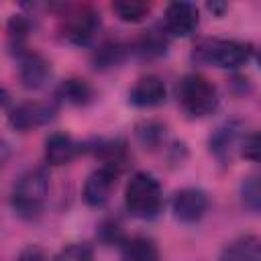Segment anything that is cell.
<instances>
[{
  "mask_svg": "<svg viewBox=\"0 0 261 261\" xmlns=\"http://www.w3.org/2000/svg\"><path fill=\"white\" fill-rule=\"evenodd\" d=\"M253 51V45L247 41L206 37L194 45L192 59L220 69H239L251 59Z\"/></svg>",
  "mask_w": 261,
  "mask_h": 261,
  "instance_id": "1",
  "label": "cell"
},
{
  "mask_svg": "<svg viewBox=\"0 0 261 261\" xmlns=\"http://www.w3.org/2000/svg\"><path fill=\"white\" fill-rule=\"evenodd\" d=\"M49 194V175L45 167L22 171L10 190V206L20 218H35L45 206Z\"/></svg>",
  "mask_w": 261,
  "mask_h": 261,
  "instance_id": "2",
  "label": "cell"
},
{
  "mask_svg": "<svg viewBox=\"0 0 261 261\" xmlns=\"http://www.w3.org/2000/svg\"><path fill=\"white\" fill-rule=\"evenodd\" d=\"M124 206L135 218H157L163 210V190L159 179L149 171H135L124 188Z\"/></svg>",
  "mask_w": 261,
  "mask_h": 261,
  "instance_id": "3",
  "label": "cell"
},
{
  "mask_svg": "<svg viewBox=\"0 0 261 261\" xmlns=\"http://www.w3.org/2000/svg\"><path fill=\"white\" fill-rule=\"evenodd\" d=\"M177 104L190 118H204L218 108V90L202 73H188L177 82Z\"/></svg>",
  "mask_w": 261,
  "mask_h": 261,
  "instance_id": "4",
  "label": "cell"
},
{
  "mask_svg": "<svg viewBox=\"0 0 261 261\" xmlns=\"http://www.w3.org/2000/svg\"><path fill=\"white\" fill-rule=\"evenodd\" d=\"M100 31V12L92 6H65L61 16V37L71 45H90Z\"/></svg>",
  "mask_w": 261,
  "mask_h": 261,
  "instance_id": "5",
  "label": "cell"
},
{
  "mask_svg": "<svg viewBox=\"0 0 261 261\" xmlns=\"http://www.w3.org/2000/svg\"><path fill=\"white\" fill-rule=\"evenodd\" d=\"M55 114H57L55 102H22L10 110L8 122L14 130L27 133L49 124L55 118Z\"/></svg>",
  "mask_w": 261,
  "mask_h": 261,
  "instance_id": "6",
  "label": "cell"
},
{
  "mask_svg": "<svg viewBox=\"0 0 261 261\" xmlns=\"http://www.w3.org/2000/svg\"><path fill=\"white\" fill-rule=\"evenodd\" d=\"M200 24V8L194 2L177 0L167 4L165 16H163V29L169 37H190L196 33Z\"/></svg>",
  "mask_w": 261,
  "mask_h": 261,
  "instance_id": "7",
  "label": "cell"
},
{
  "mask_svg": "<svg viewBox=\"0 0 261 261\" xmlns=\"http://www.w3.org/2000/svg\"><path fill=\"white\" fill-rule=\"evenodd\" d=\"M208 210V196L200 188H181L171 198L173 218L184 224H194L202 220Z\"/></svg>",
  "mask_w": 261,
  "mask_h": 261,
  "instance_id": "8",
  "label": "cell"
},
{
  "mask_svg": "<svg viewBox=\"0 0 261 261\" xmlns=\"http://www.w3.org/2000/svg\"><path fill=\"white\" fill-rule=\"evenodd\" d=\"M116 179H118V171L112 167L102 165L94 169L84 181V192H82L84 202L92 208H102L110 200L116 188Z\"/></svg>",
  "mask_w": 261,
  "mask_h": 261,
  "instance_id": "9",
  "label": "cell"
},
{
  "mask_svg": "<svg viewBox=\"0 0 261 261\" xmlns=\"http://www.w3.org/2000/svg\"><path fill=\"white\" fill-rule=\"evenodd\" d=\"M51 77V63L37 51L18 55V80L27 90H41Z\"/></svg>",
  "mask_w": 261,
  "mask_h": 261,
  "instance_id": "10",
  "label": "cell"
},
{
  "mask_svg": "<svg viewBox=\"0 0 261 261\" xmlns=\"http://www.w3.org/2000/svg\"><path fill=\"white\" fill-rule=\"evenodd\" d=\"M165 96H167V90L163 80L153 73L141 75L135 82V86L128 90V102L137 108H155L165 102Z\"/></svg>",
  "mask_w": 261,
  "mask_h": 261,
  "instance_id": "11",
  "label": "cell"
},
{
  "mask_svg": "<svg viewBox=\"0 0 261 261\" xmlns=\"http://www.w3.org/2000/svg\"><path fill=\"white\" fill-rule=\"evenodd\" d=\"M86 147L67 133H51L45 139V161L47 165L59 167L73 161Z\"/></svg>",
  "mask_w": 261,
  "mask_h": 261,
  "instance_id": "12",
  "label": "cell"
},
{
  "mask_svg": "<svg viewBox=\"0 0 261 261\" xmlns=\"http://www.w3.org/2000/svg\"><path fill=\"white\" fill-rule=\"evenodd\" d=\"M218 261H261V237L257 234H241L228 241Z\"/></svg>",
  "mask_w": 261,
  "mask_h": 261,
  "instance_id": "13",
  "label": "cell"
},
{
  "mask_svg": "<svg viewBox=\"0 0 261 261\" xmlns=\"http://www.w3.org/2000/svg\"><path fill=\"white\" fill-rule=\"evenodd\" d=\"M120 261H161V257L153 239L130 237L120 245Z\"/></svg>",
  "mask_w": 261,
  "mask_h": 261,
  "instance_id": "14",
  "label": "cell"
},
{
  "mask_svg": "<svg viewBox=\"0 0 261 261\" xmlns=\"http://www.w3.org/2000/svg\"><path fill=\"white\" fill-rule=\"evenodd\" d=\"M94 151L96 157L102 159V163L106 167L116 169L118 173L122 171V167L128 163V153H126V143L120 139H110V141H98L94 147H88Z\"/></svg>",
  "mask_w": 261,
  "mask_h": 261,
  "instance_id": "15",
  "label": "cell"
},
{
  "mask_svg": "<svg viewBox=\"0 0 261 261\" xmlns=\"http://www.w3.org/2000/svg\"><path fill=\"white\" fill-rule=\"evenodd\" d=\"M55 96H57V100H63L67 104L86 106L94 98V88L82 77H67L59 84Z\"/></svg>",
  "mask_w": 261,
  "mask_h": 261,
  "instance_id": "16",
  "label": "cell"
},
{
  "mask_svg": "<svg viewBox=\"0 0 261 261\" xmlns=\"http://www.w3.org/2000/svg\"><path fill=\"white\" fill-rule=\"evenodd\" d=\"M169 35L165 33V29L161 27H153L149 31H145L139 41H137V53L141 57H147V59H153V57H161L167 53L169 49Z\"/></svg>",
  "mask_w": 261,
  "mask_h": 261,
  "instance_id": "17",
  "label": "cell"
},
{
  "mask_svg": "<svg viewBox=\"0 0 261 261\" xmlns=\"http://www.w3.org/2000/svg\"><path fill=\"white\" fill-rule=\"evenodd\" d=\"M31 31V22L24 14H14L10 16L8 24H6V37H8V47L12 53L22 55L27 51V37Z\"/></svg>",
  "mask_w": 261,
  "mask_h": 261,
  "instance_id": "18",
  "label": "cell"
},
{
  "mask_svg": "<svg viewBox=\"0 0 261 261\" xmlns=\"http://www.w3.org/2000/svg\"><path fill=\"white\" fill-rule=\"evenodd\" d=\"M239 137V124L237 122H224L222 126H218L210 139H208V147L210 151L218 157V159H224L228 153H230V147L232 143L237 141Z\"/></svg>",
  "mask_w": 261,
  "mask_h": 261,
  "instance_id": "19",
  "label": "cell"
},
{
  "mask_svg": "<svg viewBox=\"0 0 261 261\" xmlns=\"http://www.w3.org/2000/svg\"><path fill=\"white\" fill-rule=\"evenodd\" d=\"M124 45L120 41H104L96 51H94V65L98 69H110L116 67L124 59Z\"/></svg>",
  "mask_w": 261,
  "mask_h": 261,
  "instance_id": "20",
  "label": "cell"
},
{
  "mask_svg": "<svg viewBox=\"0 0 261 261\" xmlns=\"http://www.w3.org/2000/svg\"><path fill=\"white\" fill-rule=\"evenodd\" d=\"M112 12L122 22H141L151 12V4L141 0H118L112 2Z\"/></svg>",
  "mask_w": 261,
  "mask_h": 261,
  "instance_id": "21",
  "label": "cell"
},
{
  "mask_svg": "<svg viewBox=\"0 0 261 261\" xmlns=\"http://www.w3.org/2000/svg\"><path fill=\"white\" fill-rule=\"evenodd\" d=\"M135 135L145 149H155L165 141V126L157 120H143L141 124H137Z\"/></svg>",
  "mask_w": 261,
  "mask_h": 261,
  "instance_id": "22",
  "label": "cell"
},
{
  "mask_svg": "<svg viewBox=\"0 0 261 261\" xmlns=\"http://www.w3.org/2000/svg\"><path fill=\"white\" fill-rule=\"evenodd\" d=\"M241 200L245 208L253 212H261V171L251 173L241 184Z\"/></svg>",
  "mask_w": 261,
  "mask_h": 261,
  "instance_id": "23",
  "label": "cell"
},
{
  "mask_svg": "<svg viewBox=\"0 0 261 261\" xmlns=\"http://www.w3.org/2000/svg\"><path fill=\"white\" fill-rule=\"evenodd\" d=\"M51 261H94L92 247L86 243H69L63 249H59Z\"/></svg>",
  "mask_w": 261,
  "mask_h": 261,
  "instance_id": "24",
  "label": "cell"
},
{
  "mask_svg": "<svg viewBox=\"0 0 261 261\" xmlns=\"http://www.w3.org/2000/svg\"><path fill=\"white\" fill-rule=\"evenodd\" d=\"M241 155L253 163H261V133L245 137V141L241 143Z\"/></svg>",
  "mask_w": 261,
  "mask_h": 261,
  "instance_id": "25",
  "label": "cell"
},
{
  "mask_svg": "<svg viewBox=\"0 0 261 261\" xmlns=\"http://www.w3.org/2000/svg\"><path fill=\"white\" fill-rule=\"evenodd\" d=\"M100 239L108 245H122L124 243V234H122V228L118 222L114 220H106L102 226H100Z\"/></svg>",
  "mask_w": 261,
  "mask_h": 261,
  "instance_id": "26",
  "label": "cell"
},
{
  "mask_svg": "<svg viewBox=\"0 0 261 261\" xmlns=\"http://www.w3.org/2000/svg\"><path fill=\"white\" fill-rule=\"evenodd\" d=\"M16 261H51V259H47L45 251H43L39 245H29V247H24V249L18 253Z\"/></svg>",
  "mask_w": 261,
  "mask_h": 261,
  "instance_id": "27",
  "label": "cell"
},
{
  "mask_svg": "<svg viewBox=\"0 0 261 261\" xmlns=\"http://www.w3.org/2000/svg\"><path fill=\"white\" fill-rule=\"evenodd\" d=\"M226 8H228V6H226L224 2H210V4H208V10H210V12H214L216 16H222Z\"/></svg>",
  "mask_w": 261,
  "mask_h": 261,
  "instance_id": "28",
  "label": "cell"
},
{
  "mask_svg": "<svg viewBox=\"0 0 261 261\" xmlns=\"http://www.w3.org/2000/svg\"><path fill=\"white\" fill-rule=\"evenodd\" d=\"M255 59H257V63H259V67H261V45L255 49Z\"/></svg>",
  "mask_w": 261,
  "mask_h": 261,
  "instance_id": "29",
  "label": "cell"
}]
</instances>
